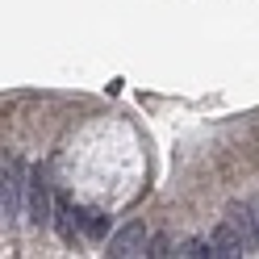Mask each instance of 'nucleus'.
Here are the masks:
<instances>
[{
  "instance_id": "39448f33",
  "label": "nucleus",
  "mask_w": 259,
  "mask_h": 259,
  "mask_svg": "<svg viewBox=\"0 0 259 259\" xmlns=\"http://www.w3.org/2000/svg\"><path fill=\"white\" fill-rule=\"evenodd\" d=\"M209 242H213V259H238L247 255V247H242V234L234 230L230 222H222L213 234H209Z\"/></svg>"
},
{
  "instance_id": "f257e3e1",
  "label": "nucleus",
  "mask_w": 259,
  "mask_h": 259,
  "mask_svg": "<svg viewBox=\"0 0 259 259\" xmlns=\"http://www.w3.org/2000/svg\"><path fill=\"white\" fill-rule=\"evenodd\" d=\"M25 218L38 226H51L55 222V201H51V176H46V167H29L25 176Z\"/></svg>"
},
{
  "instance_id": "7ed1b4c3",
  "label": "nucleus",
  "mask_w": 259,
  "mask_h": 259,
  "mask_svg": "<svg viewBox=\"0 0 259 259\" xmlns=\"http://www.w3.org/2000/svg\"><path fill=\"white\" fill-rule=\"evenodd\" d=\"M226 222L242 234L247 255H259V213H255V201H234L230 209H226Z\"/></svg>"
},
{
  "instance_id": "9d476101",
  "label": "nucleus",
  "mask_w": 259,
  "mask_h": 259,
  "mask_svg": "<svg viewBox=\"0 0 259 259\" xmlns=\"http://www.w3.org/2000/svg\"><path fill=\"white\" fill-rule=\"evenodd\" d=\"M255 213H259V197H255Z\"/></svg>"
},
{
  "instance_id": "0eeeda50",
  "label": "nucleus",
  "mask_w": 259,
  "mask_h": 259,
  "mask_svg": "<svg viewBox=\"0 0 259 259\" xmlns=\"http://www.w3.org/2000/svg\"><path fill=\"white\" fill-rule=\"evenodd\" d=\"M180 255H184V259H209V255H213V242H205V238H188Z\"/></svg>"
},
{
  "instance_id": "20e7f679",
  "label": "nucleus",
  "mask_w": 259,
  "mask_h": 259,
  "mask_svg": "<svg viewBox=\"0 0 259 259\" xmlns=\"http://www.w3.org/2000/svg\"><path fill=\"white\" fill-rule=\"evenodd\" d=\"M147 247H151V234H147V226H142V222H130V226H121V230L109 238V255L113 259L147 255Z\"/></svg>"
},
{
  "instance_id": "f03ea898",
  "label": "nucleus",
  "mask_w": 259,
  "mask_h": 259,
  "mask_svg": "<svg viewBox=\"0 0 259 259\" xmlns=\"http://www.w3.org/2000/svg\"><path fill=\"white\" fill-rule=\"evenodd\" d=\"M21 192H25L21 163H17V159H5V167H0V218H5V226L21 222V213H25Z\"/></svg>"
},
{
  "instance_id": "1a4fd4ad",
  "label": "nucleus",
  "mask_w": 259,
  "mask_h": 259,
  "mask_svg": "<svg viewBox=\"0 0 259 259\" xmlns=\"http://www.w3.org/2000/svg\"><path fill=\"white\" fill-rule=\"evenodd\" d=\"M147 255H151V259H163V255H171V242H167V238H151Z\"/></svg>"
},
{
  "instance_id": "6e6552de",
  "label": "nucleus",
  "mask_w": 259,
  "mask_h": 259,
  "mask_svg": "<svg viewBox=\"0 0 259 259\" xmlns=\"http://www.w3.org/2000/svg\"><path fill=\"white\" fill-rule=\"evenodd\" d=\"M105 226H109V222H105V213H88V222H84V230H88L92 238H101V234H105Z\"/></svg>"
},
{
  "instance_id": "423d86ee",
  "label": "nucleus",
  "mask_w": 259,
  "mask_h": 259,
  "mask_svg": "<svg viewBox=\"0 0 259 259\" xmlns=\"http://www.w3.org/2000/svg\"><path fill=\"white\" fill-rule=\"evenodd\" d=\"M55 230H59L63 242H71V238H75V230H79V213H75V205L55 201Z\"/></svg>"
}]
</instances>
